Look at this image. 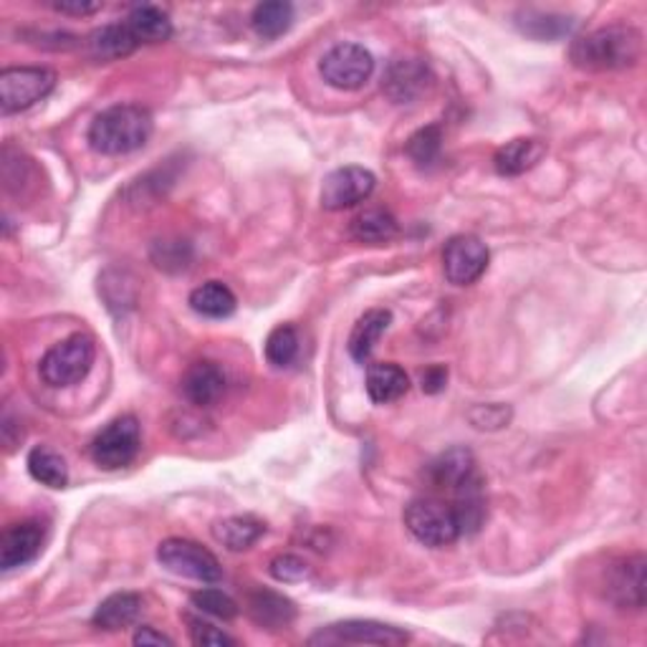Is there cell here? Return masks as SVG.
<instances>
[{"instance_id": "2", "label": "cell", "mask_w": 647, "mask_h": 647, "mask_svg": "<svg viewBox=\"0 0 647 647\" xmlns=\"http://www.w3.org/2000/svg\"><path fill=\"white\" fill-rule=\"evenodd\" d=\"M155 132L152 115L139 104H115L99 112L89 125V147L94 152L117 157L142 150Z\"/></svg>"}, {"instance_id": "5", "label": "cell", "mask_w": 647, "mask_h": 647, "mask_svg": "<svg viewBox=\"0 0 647 647\" xmlns=\"http://www.w3.org/2000/svg\"><path fill=\"white\" fill-rule=\"evenodd\" d=\"M56 74L46 66H11L0 72V109L19 115L54 92Z\"/></svg>"}, {"instance_id": "37", "label": "cell", "mask_w": 647, "mask_h": 647, "mask_svg": "<svg viewBox=\"0 0 647 647\" xmlns=\"http://www.w3.org/2000/svg\"><path fill=\"white\" fill-rule=\"evenodd\" d=\"M445 384H448V370H445L443 364L427 367V370L420 374V388H423L427 395H438V392L445 390Z\"/></svg>"}, {"instance_id": "16", "label": "cell", "mask_w": 647, "mask_h": 647, "mask_svg": "<svg viewBox=\"0 0 647 647\" xmlns=\"http://www.w3.org/2000/svg\"><path fill=\"white\" fill-rule=\"evenodd\" d=\"M182 395L195 407H213L225 395V374L215 362H195L182 378Z\"/></svg>"}, {"instance_id": "17", "label": "cell", "mask_w": 647, "mask_h": 647, "mask_svg": "<svg viewBox=\"0 0 647 647\" xmlns=\"http://www.w3.org/2000/svg\"><path fill=\"white\" fill-rule=\"evenodd\" d=\"M547 145L537 137H516L503 147H498L494 155V168L503 178H519L544 160Z\"/></svg>"}, {"instance_id": "33", "label": "cell", "mask_w": 647, "mask_h": 647, "mask_svg": "<svg viewBox=\"0 0 647 647\" xmlns=\"http://www.w3.org/2000/svg\"><path fill=\"white\" fill-rule=\"evenodd\" d=\"M185 623H188V633H190L192 645H198V647H233V645H238L235 643V637L223 633L221 627L205 623L203 617L185 615Z\"/></svg>"}, {"instance_id": "8", "label": "cell", "mask_w": 647, "mask_h": 647, "mask_svg": "<svg viewBox=\"0 0 647 647\" xmlns=\"http://www.w3.org/2000/svg\"><path fill=\"white\" fill-rule=\"evenodd\" d=\"M142 448V431L135 415H121L96 433L92 441V460L104 470L127 468Z\"/></svg>"}, {"instance_id": "27", "label": "cell", "mask_w": 647, "mask_h": 647, "mask_svg": "<svg viewBox=\"0 0 647 647\" xmlns=\"http://www.w3.org/2000/svg\"><path fill=\"white\" fill-rule=\"evenodd\" d=\"M29 474L46 488H66L68 486V466L59 450L49 445H36L29 453Z\"/></svg>"}, {"instance_id": "30", "label": "cell", "mask_w": 647, "mask_h": 647, "mask_svg": "<svg viewBox=\"0 0 647 647\" xmlns=\"http://www.w3.org/2000/svg\"><path fill=\"white\" fill-rule=\"evenodd\" d=\"M296 354H299V335H296V329L291 327V324H278V327L271 331L268 339H266L268 364L284 370V367H288L296 360Z\"/></svg>"}, {"instance_id": "35", "label": "cell", "mask_w": 647, "mask_h": 647, "mask_svg": "<svg viewBox=\"0 0 647 647\" xmlns=\"http://www.w3.org/2000/svg\"><path fill=\"white\" fill-rule=\"evenodd\" d=\"M271 574H274V580L278 582H301L309 576V564L304 562L301 556H294V554H282L276 556L274 562H271Z\"/></svg>"}, {"instance_id": "29", "label": "cell", "mask_w": 647, "mask_h": 647, "mask_svg": "<svg viewBox=\"0 0 647 647\" xmlns=\"http://www.w3.org/2000/svg\"><path fill=\"white\" fill-rule=\"evenodd\" d=\"M516 25H519L521 33H527L529 39L537 41H556L562 39L564 33L572 31V21L566 15L556 13H541V11H523L516 15Z\"/></svg>"}, {"instance_id": "7", "label": "cell", "mask_w": 647, "mask_h": 647, "mask_svg": "<svg viewBox=\"0 0 647 647\" xmlns=\"http://www.w3.org/2000/svg\"><path fill=\"white\" fill-rule=\"evenodd\" d=\"M319 74L331 89L357 92L374 74V56L360 43H337L319 61Z\"/></svg>"}, {"instance_id": "14", "label": "cell", "mask_w": 647, "mask_h": 647, "mask_svg": "<svg viewBox=\"0 0 647 647\" xmlns=\"http://www.w3.org/2000/svg\"><path fill=\"white\" fill-rule=\"evenodd\" d=\"M43 527L39 521L13 523L0 537V566L6 572L31 564L41 554Z\"/></svg>"}, {"instance_id": "36", "label": "cell", "mask_w": 647, "mask_h": 647, "mask_svg": "<svg viewBox=\"0 0 647 647\" xmlns=\"http://www.w3.org/2000/svg\"><path fill=\"white\" fill-rule=\"evenodd\" d=\"M155 251H160V256H155L157 266L165 268V271H180V268H188V261H190V251L185 243H157Z\"/></svg>"}, {"instance_id": "28", "label": "cell", "mask_w": 647, "mask_h": 647, "mask_svg": "<svg viewBox=\"0 0 647 647\" xmlns=\"http://www.w3.org/2000/svg\"><path fill=\"white\" fill-rule=\"evenodd\" d=\"M294 23V6L286 0H268L253 8L251 25L261 39H278L291 29Z\"/></svg>"}, {"instance_id": "10", "label": "cell", "mask_w": 647, "mask_h": 647, "mask_svg": "<svg viewBox=\"0 0 647 647\" xmlns=\"http://www.w3.org/2000/svg\"><path fill=\"white\" fill-rule=\"evenodd\" d=\"M488 261L491 253L478 235H453L443 248V274L453 286H470L486 274Z\"/></svg>"}, {"instance_id": "31", "label": "cell", "mask_w": 647, "mask_h": 647, "mask_svg": "<svg viewBox=\"0 0 647 647\" xmlns=\"http://www.w3.org/2000/svg\"><path fill=\"white\" fill-rule=\"evenodd\" d=\"M441 150H443V132L438 125L417 129L405 145V152L410 155V160L417 162L420 168H425V165H433L435 160H438Z\"/></svg>"}, {"instance_id": "23", "label": "cell", "mask_w": 647, "mask_h": 647, "mask_svg": "<svg viewBox=\"0 0 647 647\" xmlns=\"http://www.w3.org/2000/svg\"><path fill=\"white\" fill-rule=\"evenodd\" d=\"M410 390V378L395 362H378L367 370V395L374 405H390Z\"/></svg>"}, {"instance_id": "20", "label": "cell", "mask_w": 647, "mask_h": 647, "mask_svg": "<svg viewBox=\"0 0 647 647\" xmlns=\"http://www.w3.org/2000/svg\"><path fill=\"white\" fill-rule=\"evenodd\" d=\"M139 46L137 39L132 36L127 23H107L102 29H96L89 39H86V49L89 56L99 64H109V61H119L132 54Z\"/></svg>"}, {"instance_id": "26", "label": "cell", "mask_w": 647, "mask_h": 647, "mask_svg": "<svg viewBox=\"0 0 647 647\" xmlns=\"http://www.w3.org/2000/svg\"><path fill=\"white\" fill-rule=\"evenodd\" d=\"M125 23L137 43H162L172 36L170 15L157 6H137Z\"/></svg>"}, {"instance_id": "32", "label": "cell", "mask_w": 647, "mask_h": 647, "mask_svg": "<svg viewBox=\"0 0 647 647\" xmlns=\"http://www.w3.org/2000/svg\"><path fill=\"white\" fill-rule=\"evenodd\" d=\"M192 607H198L203 615L218 617V619H235L238 617L241 607L235 605V600L221 590H198L192 592Z\"/></svg>"}, {"instance_id": "12", "label": "cell", "mask_w": 647, "mask_h": 647, "mask_svg": "<svg viewBox=\"0 0 647 647\" xmlns=\"http://www.w3.org/2000/svg\"><path fill=\"white\" fill-rule=\"evenodd\" d=\"M605 594L619 609L645 607V556H625L607 570Z\"/></svg>"}, {"instance_id": "3", "label": "cell", "mask_w": 647, "mask_h": 647, "mask_svg": "<svg viewBox=\"0 0 647 647\" xmlns=\"http://www.w3.org/2000/svg\"><path fill=\"white\" fill-rule=\"evenodd\" d=\"M96 357V344L89 335L76 331V335L61 339L54 347L43 354L39 364L41 380L49 388H72L86 380V374L92 372Z\"/></svg>"}, {"instance_id": "24", "label": "cell", "mask_w": 647, "mask_h": 647, "mask_svg": "<svg viewBox=\"0 0 647 647\" xmlns=\"http://www.w3.org/2000/svg\"><path fill=\"white\" fill-rule=\"evenodd\" d=\"M266 533V523L256 516H229L213 523V537L229 552H246Z\"/></svg>"}, {"instance_id": "38", "label": "cell", "mask_w": 647, "mask_h": 647, "mask_svg": "<svg viewBox=\"0 0 647 647\" xmlns=\"http://www.w3.org/2000/svg\"><path fill=\"white\" fill-rule=\"evenodd\" d=\"M51 8L64 15H92L96 11H102V3H86V0H59V3H51Z\"/></svg>"}, {"instance_id": "34", "label": "cell", "mask_w": 647, "mask_h": 647, "mask_svg": "<svg viewBox=\"0 0 647 647\" xmlns=\"http://www.w3.org/2000/svg\"><path fill=\"white\" fill-rule=\"evenodd\" d=\"M468 417L478 431H498L511 420V410L506 405H476Z\"/></svg>"}, {"instance_id": "18", "label": "cell", "mask_w": 647, "mask_h": 647, "mask_svg": "<svg viewBox=\"0 0 647 647\" xmlns=\"http://www.w3.org/2000/svg\"><path fill=\"white\" fill-rule=\"evenodd\" d=\"M251 619L266 629H286L296 619L294 602L271 590H253L246 600Z\"/></svg>"}, {"instance_id": "11", "label": "cell", "mask_w": 647, "mask_h": 647, "mask_svg": "<svg viewBox=\"0 0 647 647\" xmlns=\"http://www.w3.org/2000/svg\"><path fill=\"white\" fill-rule=\"evenodd\" d=\"M374 185H378V178L370 170L360 168V165H347V168H339L324 178L319 195L321 208L339 213V210L360 205L372 195Z\"/></svg>"}, {"instance_id": "19", "label": "cell", "mask_w": 647, "mask_h": 647, "mask_svg": "<svg viewBox=\"0 0 647 647\" xmlns=\"http://www.w3.org/2000/svg\"><path fill=\"white\" fill-rule=\"evenodd\" d=\"M392 324V311L390 309H370L364 311L360 319H357L352 335H349V354H352L354 362L364 364L370 360L374 347L380 344V339L384 337V331L390 329Z\"/></svg>"}, {"instance_id": "15", "label": "cell", "mask_w": 647, "mask_h": 647, "mask_svg": "<svg viewBox=\"0 0 647 647\" xmlns=\"http://www.w3.org/2000/svg\"><path fill=\"white\" fill-rule=\"evenodd\" d=\"M433 486L445 488V491L456 494L460 488H466L474 480H480L476 456L468 448H450L443 456L435 458L427 468Z\"/></svg>"}, {"instance_id": "21", "label": "cell", "mask_w": 647, "mask_h": 647, "mask_svg": "<svg viewBox=\"0 0 647 647\" xmlns=\"http://www.w3.org/2000/svg\"><path fill=\"white\" fill-rule=\"evenodd\" d=\"M397 233L400 225L395 215L384 208H367L349 223V235L357 243H364V246H384V243L395 241Z\"/></svg>"}, {"instance_id": "25", "label": "cell", "mask_w": 647, "mask_h": 647, "mask_svg": "<svg viewBox=\"0 0 647 647\" xmlns=\"http://www.w3.org/2000/svg\"><path fill=\"white\" fill-rule=\"evenodd\" d=\"M238 299L223 282H208L190 294V309L205 319H229Z\"/></svg>"}, {"instance_id": "6", "label": "cell", "mask_w": 647, "mask_h": 647, "mask_svg": "<svg viewBox=\"0 0 647 647\" xmlns=\"http://www.w3.org/2000/svg\"><path fill=\"white\" fill-rule=\"evenodd\" d=\"M157 562H160L168 572L185 576V580L205 584L223 580V566L218 562V556L203 544L190 539H165L162 544L157 547Z\"/></svg>"}, {"instance_id": "39", "label": "cell", "mask_w": 647, "mask_h": 647, "mask_svg": "<svg viewBox=\"0 0 647 647\" xmlns=\"http://www.w3.org/2000/svg\"><path fill=\"white\" fill-rule=\"evenodd\" d=\"M132 643L139 645V647H152V645H168L170 647L172 637L157 633V629L150 627V625H142V627H137Z\"/></svg>"}, {"instance_id": "13", "label": "cell", "mask_w": 647, "mask_h": 647, "mask_svg": "<svg viewBox=\"0 0 647 647\" xmlns=\"http://www.w3.org/2000/svg\"><path fill=\"white\" fill-rule=\"evenodd\" d=\"M433 84V74L425 61L420 59H397L392 61L384 74L382 89L395 104H413Z\"/></svg>"}, {"instance_id": "22", "label": "cell", "mask_w": 647, "mask_h": 647, "mask_svg": "<svg viewBox=\"0 0 647 647\" xmlns=\"http://www.w3.org/2000/svg\"><path fill=\"white\" fill-rule=\"evenodd\" d=\"M139 615H142V597L135 592H117L109 594V597L96 607L92 623L94 627L107 629V633H117V629L132 627Z\"/></svg>"}, {"instance_id": "9", "label": "cell", "mask_w": 647, "mask_h": 647, "mask_svg": "<svg viewBox=\"0 0 647 647\" xmlns=\"http://www.w3.org/2000/svg\"><path fill=\"white\" fill-rule=\"evenodd\" d=\"M410 643V633L395 625L374 623V619H344L329 627H321L309 637V645H382L397 647Z\"/></svg>"}, {"instance_id": "1", "label": "cell", "mask_w": 647, "mask_h": 647, "mask_svg": "<svg viewBox=\"0 0 647 647\" xmlns=\"http://www.w3.org/2000/svg\"><path fill=\"white\" fill-rule=\"evenodd\" d=\"M643 51L645 39L635 25L612 23L576 39L570 49V61L576 68L592 74L623 72L643 59Z\"/></svg>"}, {"instance_id": "4", "label": "cell", "mask_w": 647, "mask_h": 647, "mask_svg": "<svg viewBox=\"0 0 647 647\" xmlns=\"http://www.w3.org/2000/svg\"><path fill=\"white\" fill-rule=\"evenodd\" d=\"M405 527L420 544L431 549L450 547L463 537L458 513L453 509V503H445L433 496L410 501L405 509Z\"/></svg>"}]
</instances>
